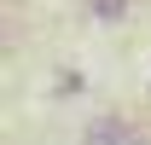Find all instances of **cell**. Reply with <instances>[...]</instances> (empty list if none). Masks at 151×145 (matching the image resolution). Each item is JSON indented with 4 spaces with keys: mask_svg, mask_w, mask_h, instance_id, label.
<instances>
[{
    "mask_svg": "<svg viewBox=\"0 0 151 145\" xmlns=\"http://www.w3.org/2000/svg\"><path fill=\"white\" fill-rule=\"evenodd\" d=\"M81 145H145V134H139L128 116H93L87 134H81Z\"/></svg>",
    "mask_w": 151,
    "mask_h": 145,
    "instance_id": "obj_1",
    "label": "cell"
},
{
    "mask_svg": "<svg viewBox=\"0 0 151 145\" xmlns=\"http://www.w3.org/2000/svg\"><path fill=\"white\" fill-rule=\"evenodd\" d=\"M87 12H93L99 23H122V18L134 12V0H87Z\"/></svg>",
    "mask_w": 151,
    "mask_h": 145,
    "instance_id": "obj_2",
    "label": "cell"
}]
</instances>
